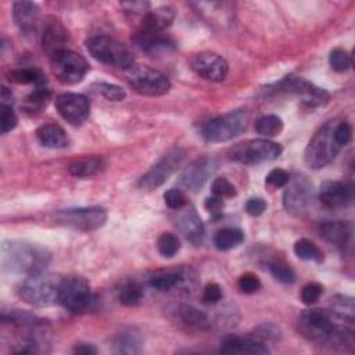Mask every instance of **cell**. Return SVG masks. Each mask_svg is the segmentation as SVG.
I'll return each instance as SVG.
<instances>
[{
	"label": "cell",
	"mask_w": 355,
	"mask_h": 355,
	"mask_svg": "<svg viewBox=\"0 0 355 355\" xmlns=\"http://www.w3.org/2000/svg\"><path fill=\"white\" fill-rule=\"evenodd\" d=\"M300 331L309 341L345 351L354 347V318L336 309L311 308L300 318Z\"/></svg>",
	"instance_id": "6da1fadb"
},
{
	"label": "cell",
	"mask_w": 355,
	"mask_h": 355,
	"mask_svg": "<svg viewBox=\"0 0 355 355\" xmlns=\"http://www.w3.org/2000/svg\"><path fill=\"white\" fill-rule=\"evenodd\" d=\"M51 262V254L32 243L26 241H4L1 247V263L10 273L33 275L44 272Z\"/></svg>",
	"instance_id": "7a4b0ae2"
},
{
	"label": "cell",
	"mask_w": 355,
	"mask_h": 355,
	"mask_svg": "<svg viewBox=\"0 0 355 355\" xmlns=\"http://www.w3.org/2000/svg\"><path fill=\"white\" fill-rule=\"evenodd\" d=\"M62 277L51 273L29 275L18 288L19 298L33 306H49L58 302V290Z\"/></svg>",
	"instance_id": "3957f363"
},
{
	"label": "cell",
	"mask_w": 355,
	"mask_h": 355,
	"mask_svg": "<svg viewBox=\"0 0 355 355\" xmlns=\"http://www.w3.org/2000/svg\"><path fill=\"white\" fill-rule=\"evenodd\" d=\"M248 118V111L244 108L229 111L204 122L200 128V135L211 143L232 140L245 130Z\"/></svg>",
	"instance_id": "277c9868"
},
{
	"label": "cell",
	"mask_w": 355,
	"mask_h": 355,
	"mask_svg": "<svg viewBox=\"0 0 355 355\" xmlns=\"http://www.w3.org/2000/svg\"><path fill=\"white\" fill-rule=\"evenodd\" d=\"M334 125L336 122L333 121L327 122L308 141L304 151V161L309 168L320 169L326 166L340 151L341 147L334 139Z\"/></svg>",
	"instance_id": "5b68a950"
},
{
	"label": "cell",
	"mask_w": 355,
	"mask_h": 355,
	"mask_svg": "<svg viewBox=\"0 0 355 355\" xmlns=\"http://www.w3.org/2000/svg\"><path fill=\"white\" fill-rule=\"evenodd\" d=\"M86 49L93 58L115 68H122L126 71L135 62L132 51L123 43L110 36L100 35L87 39Z\"/></svg>",
	"instance_id": "8992f818"
},
{
	"label": "cell",
	"mask_w": 355,
	"mask_h": 355,
	"mask_svg": "<svg viewBox=\"0 0 355 355\" xmlns=\"http://www.w3.org/2000/svg\"><path fill=\"white\" fill-rule=\"evenodd\" d=\"M97 297L82 277H62L58 290V304L71 313H83L94 308Z\"/></svg>",
	"instance_id": "52a82bcc"
},
{
	"label": "cell",
	"mask_w": 355,
	"mask_h": 355,
	"mask_svg": "<svg viewBox=\"0 0 355 355\" xmlns=\"http://www.w3.org/2000/svg\"><path fill=\"white\" fill-rule=\"evenodd\" d=\"M282 153L283 147L275 141L266 139H251L233 146L229 150L227 157L239 164L254 165L276 159Z\"/></svg>",
	"instance_id": "ba28073f"
},
{
	"label": "cell",
	"mask_w": 355,
	"mask_h": 355,
	"mask_svg": "<svg viewBox=\"0 0 355 355\" xmlns=\"http://www.w3.org/2000/svg\"><path fill=\"white\" fill-rule=\"evenodd\" d=\"M125 75L129 85L144 96H162L171 89V82L162 72L146 65H132Z\"/></svg>",
	"instance_id": "9c48e42d"
},
{
	"label": "cell",
	"mask_w": 355,
	"mask_h": 355,
	"mask_svg": "<svg viewBox=\"0 0 355 355\" xmlns=\"http://www.w3.org/2000/svg\"><path fill=\"white\" fill-rule=\"evenodd\" d=\"M54 218L62 226L75 230L90 232L104 226V223L107 222V211L98 205L68 208L58 211Z\"/></svg>",
	"instance_id": "30bf717a"
},
{
	"label": "cell",
	"mask_w": 355,
	"mask_h": 355,
	"mask_svg": "<svg viewBox=\"0 0 355 355\" xmlns=\"http://www.w3.org/2000/svg\"><path fill=\"white\" fill-rule=\"evenodd\" d=\"M50 60L55 78L64 85H76L89 72V64L85 57L69 49L55 54Z\"/></svg>",
	"instance_id": "8fae6325"
},
{
	"label": "cell",
	"mask_w": 355,
	"mask_h": 355,
	"mask_svg": "<svg viewBox=\"0 0 355 355\" xmlns=\"http://www.w3.org/2000/svg\"><path fill=\"white\" fill-rule=\"evenodd\" d=\"M269 89L277 93H290L298 96L302 100V103H305L309 107L322 105L329 100V93L324 89L313 85L312 82L301 76H286Z\"/></svg>",
	"instance_id": "7c38bea8"
},
{
	"label": "cell",
	"mask_w": 355,
	"mask_h": 355,
	"mask_svg": "<svg viewBox=\"0 0 355 355\" xmlns=\"http://www.w3.org/2000/svg\"><path fill=\"white\" fill-rule=\"evenodd\" d=\"M283 205L295 215H301L308 211L313 198V184L305 175H295L290 178L284 186Z\"/></svg>",
	"instance_id": "4fadbf2b"
},
{
	"label": "cell",
	"mask_w": 355,
	"mask_h": 355,
	"mask_svg": "<svg viewBox=\"0 0 355 355\" xmlns=\"http://www.w3.org/2000/svg\"><path fill=\"white\" fill-rule=\"evenodd\" d=\"M183 158L184 151L182 148H172L140 178L139 186L144 190H154L162 186L169 179V176L179 168Z\"/></svg>",
	"instance_id": "5bb4252c"
},
{
	"label": "cell",
	"mask_w": 355,
	"mask_h": 355,
	"mask_svg": "<svg viewBox=\"0 0 355 355\" xmlns=\"http://www.w3.org/2000/svg\"><path fill=\"white\" fill-rule=\"evenodd\" d=\"M193 71L205 80L222 82L229 73V64L223 57L212 51H201L191 58Z\"/></svg>",
	"instance_id": "9a60e30c"
},
{
	"label": "cell",
	"mask_w": 355,
	"mask_h": 355,
	"mask_svg": "<svg viewBox=\"0 0 355 355\" xmlns=\"http://www.w3.org/2000/svg\"><path fill=\"white\" fill-rule=\"evenodd\" d=\"M58 114L71 125L83 123L90 114V101L79 93H64L55 100Z\"/></svg>",
	"instance_id": "2e32d148"
},
{
	"label": "cell",
	"mask_w": 355,
	"mask_h": 355,
	"mask_svg": "<svg viewBox=\"0 0 355 355\" xmlns=\"http://www.w3.org/2000/svg\"><path fill=\"white\" fill-rule=\"evenodd\" d=\"M216 161L209 157H202L193 161L179 176V184L190 191L201 189L209 176L216 171Z\"/></svg>",
	"instance_id": "e0dca14e"
},
{
	"label": "cell",
	"mask_w": 355,
	"mask_h": 355,
	"mask_svg": "<svg viewBox=\"0 0 355 355\" xmlns=\"http://www.w3.org/2000/svg\"><path fill=\"white\" fill-rule=\"evenodd\" d=\"M69 43V33L67 28L54 17L46 18L42 32V49L43 51L53 58L55 54L67 50Z\"/></svg>",
	"instance_id": "ac0fdd59"
},
{
	"label": "cell",
	"mask_w": 355,
	"mask_h": 355,
	"mask_svg": "<svg viewBox=\"0 0 355 355\" xmlns=\"http://www.w3.org/2000/svg\"><path fill=\"white\" fill-rule=\"evenodd\" d=\"M354 197L351 183L338 180H324L319 187V200L329 209H340L347 207Z\"/></svg>",
	"instance_id": "d6986e66"
},
{
	"label": "cell",
	"mask_w": 355,
	"mask_h": 355,
	"mask_svg": "<svg viewBox=\"0 0 355 355\" xmlns=\"http://www.w3.org/2000/svg\"><path fill=\"white\" fill-rule=\"evenodd\" d=\"M12 18L25 36L35 35L40 22V8L33 1H15L12 4Z\"/></svg>",
	"instance_id": "ffe728a7"
},
{
	"label": "cell",
	"mask_w": 355,
	"mask_h": 355,
	"mask_svg": "<svg viewBox=\"0 0 355 355\" xmlns=\"http://www.w3.org/2000/svg\"><path fill=\"white\" fill-rule=\"evenodd\" d=\"M178 229L184 234V237L194 245H200L204 240V225L193 207H184L179 209L176 218Z\"/></svg>",
	"instance_id": "44dd1931"
},
{
	"label": "cell",
	"mask_w": 355,
	"mask_h": 355,
	"mask_svg": "<svg viewBox=\"0 0 355 355\" xmlns=\"http://www.w3.org/2000/svg\"><path fill=\"white\" fill-rule=\"evenodd\" d=\"M223 354H248V355H265L269 354V348L265 345V343L248 338V337H237V336H229L226 337L219 348Z\"/></svg>",
	"instance_id": "7402d4cb"
},
{
	"label": "cell",
	"mask_w": 355,
	"mask_h": 355,
	"mask_svg": "<svg viewBox=\"0 0 355 355\" xmlns=\"http://www.w3.org/2000/svg\"><path fill=\"white\" fill-rule=\"evenodd\" d=\"M193 282V273L189 269L180 268L178 270L157 272L148 277V284L158 291H169L176 287H183Z\"/></svg>",
	"instance_id": "603a6c76"
},
{
	"label": "cell",
	"mask_w": 355,
	"mask_h": 355,
	"mask_svg": "<svg viewBox=\"0 0 355 355\" xmlns=\"http://www.w3.org/2000/svg\"><path fill=\"white\" fill-rule=\"evenodd\" d=\"M175 19V10L172 7L164 6L148 11L140 21L139 29L146 33H162L164 29L169 28Z\"/></svg>",
	"instance_id": "cb8c5ba5"
},
{
	"label": "cell",
	"mask_w": 355,
	"mask_h": 355,
	"mask_svg": "<svg viewBox=\"0 0 355 355\" xmlns=\"http://www.w3.org/2000/svg\"><path fill=\"white\" fill-rule=\"evenodd\" d=\"M320 236L331 245L344 248L351 239V225L344 220H326L319 227Z\"/></svg>",
	"instance_id": "d4e9b609"
},
{
	"label": "cell",
	"mask_w": 355,
	"mask_h": 355,
	"mask_svg": "<svg viewBox=\"0 0 355 355\" xmlns=\"http://www.w3.org/2000/svg\"><path fill=\"white\" fill-rule=\"evenodd\" d=\"M37 141L47 148L60 150L69 146V137L67 132L57 123H46L36 130Z\"/></svg>",
	"instance_id": "484cf974"
},
{
	"label": "cell",
	"mask_w": 355,
	"mask_h": 355,
	"mask_svg": "<svg viewBox=\"0 0 355 355\" xmlns=\"http://www.w3.org/2000/svg\"><path fill=\"white\" fill-rule=\"evenodd\" d=\"M176 318L187 327L197 330H207L211 327L208 315L191 304H179L175 311Z\"/></svg>",
	"instance_id": "4316f807"
},
{
	"label": "cell",
	"mask_w": 355,
	"mask_h": 355,
	"mask_svg": "<svg viewBox=\"0 0 355 355\" xmlns=\"http://www.w3.org/2000/svg\"><path fill=\"white\" fill-rule=\"evenodd\" d=\"M51 97V90L46 85L36 86L26 97L22 100V110L28 115H37L40 114L49 104Z\"/></svg>",
	"instance_id": "83f0119b"
},
{
	"label": "cell",
	"mask_w": 355,
	"mask_h": 355,
	"mask_svg": "<svg viewBox=\"0 0 355 355\" xmlns=\"http://www.w3.org/2000/svg\"><path fill=\"white\" fill-rule=\"evenodd\" d=\"M103 168L104 159L101 157H83L71 162L69 173L76 178H90L98 173Z\"/></svg>",
	"instance_id": "f1b7e54d"
},
{
	"label": "cell",
	"mask_w": 355,
	"mask_h": 355,
	"mask_svg": "<svg viewBox=\"0 0 355 355\" xmlns=\"http://www.w3.org/2000/svg\"><path fill=\"white\" fill-rule=\"evenodd\" d=\"M1 322L11 323L18 327H37L44 323V320L31 312L21 309H3L1 311Z\"/></svg>",
	"instance_id": "f546056e"
},
{
	"label": "cell",
	"mask_w": 355,
	"mask_h": 355,
	"mask_svg": "<svg viewBox=\"0 0 355 355\" xmlns=\"http://www.w3.org/2000/svg\"><path fill=\"white\" fill-rule=\"evenodd\" d=\"M114 347L119 354H139L141 351V337L136 330H123L114 338Z\"/></svg>",
	"instance_id": "4dcf8cb0"
},
{
	"label": "cell",
	"mask_w": 355,
	"mask_h": 355,
	"mask_svg": "<svg viewBox=\"0 0 355 355\" xmlns=\"http://www.w3.org/2000/svg\"><path fill=\"white\" fill-rule=\"evenodd\" d=\"M244 241V233L241 229L236 227H225L215 233L214 244L219 251H227Z\"/></svg>",
	"instance_id": "1f68e13d"
},
{
	"label": "cell",
	"mask_w": 355,
	"mask_h": 355,
	"mask_svg": "<svg viewBox=\"0 0 355 355\" xmlns=\"http://www.w3.org/2000/svg\"><path fill=\"white\" fill-rule=\"evenodd\" d=\"M8 79L14 83L19 85H44L46 79L44 75L40 69L37 68H18V69H11L8 72Z\"/></svg>",
	"instance_id": "d6a6232c"
},
{
	"label": "cell",
	"mask_w": 355,
	"mask_h": 355,
	"mask_svg": "<svg viewBox=\"0 0 355 355\" xmlns=\"http://www.w3.org/2000/svg\"><path fill=\"white\" fill-rule=\"evenodd\" d=\"M255 130L258 135L265 137H275L283 130V121L280 116L269 114L257 119Z\"/></svg>",
	"instance_id": "836d02e7"
},
{
	"label": "cell",
	"mask_w": 355,
	"mask_h": 355,
	"mask_svg": "<svg viewBox=\"0 0 355 355\" xmlns=\"http://www.w3.org/2000/svg\"><path fill=\"white\" fill-rule=\"evenodd\" d=\"M294 254L304 261H312L316 263H320L323 261V252L319 250L316 244H313L308 239H300L294 243Z\"/></svg>",
	"instance_id": "e575fe53"
},
{
	"label": "cell",
	"mask_w": 355,
	"mask_h": 355,
	"mask_svg": "<svg viewBox=\"0 0 355 355\" xmlns=\"http://www.w3.org/2000/svg\"><path fill=\"white\" fill-rule=\"evenodd\" d=\"M144 295L143 287L139 283H128L125 284L119 293H118V300L122 305L125 306H136L141 302Z\"/></svg>",
	"instance_id": "d590c367"
},
{
	"label": "cell",
	"mask_w": 355,
	"mask_h": 355,
	"mask_svg": "<svg viewBox=\"0 0 355 355\" xmlns=\"http://www.w3.org/2000/svg\"><path fill=\"white\" fill-rule=\"evenodd\" d=\"M158 252L165 258H172L180 250V240L173 233H162L157 240Z\"/></svg>",
	"instance_id": "8d00e7d4"
},
{
	"label": "cell",
	"mask_w": 355,
	"mask_h": 355,
	"mask_svg": "<svg viewBox=\"0 0 355 355\" xmlns=\"http://www.w3.org/2000/svg\"><path fill=\"white\" fill-rule=\"evenodd\" d=\"M270 275L283 284H293L295 282V272L283 261H275L269 265Z\"/></svg>",
	"instance_id": "74e56055"
},
{
	"label": "cell",
	"mask_w": 355,
	"mask_h": 355,
	"mask_svg": "<svg viewBox=\"0 0 355 355\" xmlns=\"http://www.w3.org/2000/svg\"><path fill=\"white\" fill-rule=\"evenodd\" d=\"M329 64H330L331 69L336 72H347L352 65V60H351V55L345 50L334 49L330 51Z\"/></svg>",
	"instance_id": "f35d334b"
},
{
	"label": "cell",
	"mask_w": 355,
	"mask_h": 355,
	"mask_svg": "<svg viewBox=\"0 0 355 355\" xmlns=\"http://www.w3.org/2000/svg\"><path fill=\"white\" fill-rule=\"evenodd\" d=\"M97 93H100L103 97H105L110 101H122L126 97L125 90L114 83H107V82H97L93 85Z\"/></svg>",
	"instance_id": "ab89813d"
},
{
	"label": "cell",
	"mask_w": 355,
	"mask_h": 355,
	"mask_svg": "<svg viewBox=\"0 0 355 355\" xmlns=\"http://www.w3.org/2000/svg\"><path fill=\"white\" fill-rule=\"evenodd\" d=\"M18 123V118L12 111L11 105L1 104L0 105V130L1 133L11 132Z\"/></svg>",
	"instance_id": "60d3db41"
},
{
	"label": "cell",
	"mask_w": 355,
	"mask_h": 355,
	"mask_svg": "<svg viewBox=\"0 0 355 355\" xmlns=\"http://www.w3.org/2000/svg\"><path fill=\"white\" fill-rule=\"evenodd\" d=\"M164 201L165 204L175 211H179L182 208L186 207L187 200H186V194L183 193L182 189H169L164 193Z\"/></svg>",
	"instance_id": "b9f144b4"
},
{
	"label": "cell",
	"mask_w": 355,
	"mask_h": 355,
	"mask_svg": "<svg viewBox=\"0 0 355 355\" xmlns=\"http://www.w3.org/2000/svg\"><path fill=\"white\" fill-rule=\"evenodd\" d=\"M212 194L220 198H230L236 196V187L226 178H216L211 186Z\"/></svg>",
	"instance_id": "7bdbcfd3"
},
{
	"label": "cell",
	"mask_w": 355,
	"mask_h": 355,
	"mask_svg": "<svg viewBox=\"0 0 355 355\" xmlns=\"http://www.w3.org/2000/svg\"><path fill=\"white\" fill-rule=\"evenodd\" d=\"M323 293V286L316 282H311L305 284L301 290V301L305 305H313L322 295Z\"/></svg>",
	"instance_id": "ee69618b"
},
{
	"label": "cell",
	"mask_w": 355,
	"mask_h": 355,
	"mask_svg": "<svg viewBox=\"0 0 355 355\" xmlns=\"http://www.w3.org/2000/svg\"><path fill=\"white\" fill-rule=\"evenodd\" d=\"M237 286L239 288L245 293V294H254L257 293L259 288H261V280L257 275L254 273H244L239 277V282H237Z\"/></svg>",
	"instance_id": "f6af8a7d"
},
{
	"label": "cell",
	"mask_w": 355,
	"mask_h": 355,
	"mask_svg": "<svg viewBox=\"0 0 355 355\" xmlns=\"http://www.w3.org/2000/svg\"><path fill=\"white\" fill-rule=\"evenodd\" d=\"M290 180V175L287 171L280 169V168H275L272 169L266 178H265V184L270 186V187H284Z\"/></svg>",
	"instance_id": "bcb514c9"
},
{
	"label": "cell",
	"mask_w": 355,
	"mask_h": 355,
	"mask_svg": "<svg viewBox=\"0 0 355 355\" xmlns=\"http://www.w3.org/2000/svg\"><path fill=\"white\" fill-rule=\"evenodd\" d=\"M334 139H336V141L340 147L348 144L352 139V126L345 121L336 122V125H334Z\"/></svg>",
	"instance_id": "7dc6e473"
},
{
	"label": "cell",
	"mask_w": 355,
	"mask_h": 355,
	"mask_svg": "<svg viewBox=\"0 0 355 355\" xmlns=\"http://www.w3.org/2000/svg\"><path fill=\"white\" fill-rule=\"evenodd\" d=\"M121 7L125 10V12L129 15V17H133V18H141L150 11L148 7L150 4L147 1H129V3H122Z\"/></svg>",
	"instance_id": "c3c4849f"
},
{
	"label": "cell",
	"mask_w": 355,
	"mask_h": 355,
	"mask_svg": "<svg viewBox=\"0 0 355 355\" xmlns=\"http://www.w3.org/2000/svg\"><path fill=\"white\" fill-rule=\"evenodd\" d=\"M223 291L222 287L218 283H208L204 287L202 291V301L207 304H216L219 300H222Z\"/></svg>",
	"instance_id": "681fc988"
},
{
	"label": "cell",
	"mask_w": 355,
	"mask_h": 355,
	"mask_svg": "<svg viewBox=\"0 0 355 355\" xmlns=\"http://www.w3.org/2000/svg\"><path fill=\"white\" fill-rule=\"evenodd\" d=\"M266 202L261 197H252L245 202V212L251 216H259L265 212Z\"/></svg>",
	"instance_id": "f907efd6"
},
{
	"label": "cell",
	"mask_w": 355,
	"mask_h": 355,
	"mask_svg": "<svg viewBox=\"0 0 355 355\" xmlns=\"http://www.w3.org/2000/svg\"><path fill=\"white\" fill-rule=\"evenodd\" d=\"M333 302L336 304V311L354 318V301L351 297H345V295H338L333 300Z\"/></svg>",
	"instance_id": "816d5d0a"
},
{
	"label": "cell",
	"mask_w": 355,
	"mask_h": 355,
	"mask_svg": "<svg viewBox=\"0 0 355 355\" xmlns=\"http://www.w3.org/2000/svg\"><path fill=\"white\" fill-rule=\"evenodd\" d=\"M255 336L259 338V341L265 343V341H268V340H276V338H279L280 333H279L277 327L273 326V324H262V326H259V327L257 329Z\"/></svg>",
	"instance_id": "f5cc1de1"
},
{
	"label": "cell",
	"mask_w": 355,
	"mask_h": 355,
	"mask_svg": "<svg viewBox=\"0 0 355 355\" xmlns=\"http://www.w3.org/2000/svg\"><path fill=\"white\" fill-rule=\"evenodd\" d=\"M225 204H223V198L220 197H216V196H212V197H208L204 202V208L211 212V214H220V211L223 209Z\"/></svg>",
	"instance_id": "db71d44e"
},
{
	"label": "cell",
	"mask_w": 355,
	"mask_h": 355,
	"mask_svg": "<svg viewBox=\"0 0 355 355\" xmlns=\"http://www.w3.org/2000/svg\"><path fill=\"white\" fill-rule=\"evenodd\" d=\"M75 354H83V355H92L97 352V348L93 344H76L73 348Z\"/></svg>",
	"instance_id": "11a10c76"
},
{
	"label": "cell",
	"mask_w": 355,
	"mask_h": 355,
	"mask_svg": "<svg viewBox=\"0 0 355 355\" xmlns=\"http://www.w3.org/2000/svg\"><path fill=\"white\" fill-rule=\"evenodd\" d=\"M11 103H12L11 90H8V87H6V86H1V104L11 105Z\"/></svg>",
	"instance_id": "9f6ffc18"
}]
</instances>
